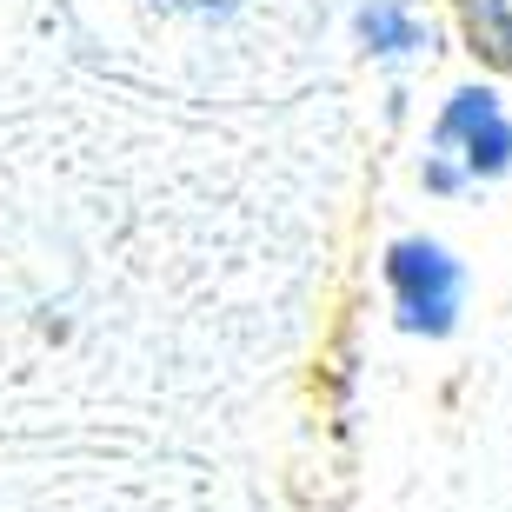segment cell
Listing matches in <instances>:
<instances>
[{
	"label": "cell",
	"instance_id": "3",
	"mask_svg": "<svg viewBox=\"0 0 512 512\" xmlns=\"http://www.w3.org/2000/svg\"><path fill=\"white\" fill-rule=\"evenodd\" d=\"M353 27H360V40L386 60H406V54H419V47H433V27L413 14V0H373V7H360Z\"/></svg>",
	"mask_w": 512,
	"mask_h": 512
},
{
	"label": "cell",
	"instance_id": "4",
	"mask_svg": "<svg viewBox=\"0 0 512 512\" xmlns=\"http://www.w3.org/2000/svg\"><path fill=\"white\" fill-rule=\"evenodd\" d=\"M459 20H466L473 54H486L493 67H512V7L506 0H459Z\"/></svg>",
	"mask_w": 512,
	"mask_h": 512
},
{
	"label": "cell",
	"instance_id": "5",
	"mask_svg": "<svg viewBox=\"0 0 512 512\" xmlns=\"http://www.w3.org/2000/svg\"><path fill=\"white\" fill-rule=\"evenodd\" d=\"M160 7H180V14H213V7H233V0H160Z\"/></svg>",
	"mask_w": 512,
	"mask_h": 512
},
{
	"label": "cell",
	"instance_id": "2",
	"mask_svg": "<svg viewBox=\"0 0 512 512\" xmlns=\"http://www.w3.org/2000/svg\"><path fill=\"white\" fill-rule=\"evenodd\" d=\"M386 286H393V313L406 333H426V340L453 333L466 273H459V260L439 240H399L386 253Z\"/></svg>",
	"mask_w": 512,
	"mask_h": 512
},
{
	"label": "cell",
	"instance_id": "1",
	"mask_svg": "<svg viewBox=\"0 0 512 512\" xmlns=\"http://www.w3.org/2000/svg\"><path fill=\"white\" fill-rule=\"evenodd\" d=\"M512 167V114L499 107L493 87H459L446 100V114L433 127V153H426V187L459 193L466 180H493Z\"/></svg>",
	"mask_w": 512,
	"mask_h": 512
}]
</instances>
